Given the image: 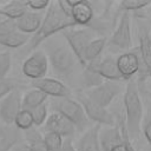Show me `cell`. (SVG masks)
<instances>
[{
  "label": "cell",
  "instance_id": "cell-12",
  "mask_svg": "<svg viewBox=\"0 0 151 151\" xmlns=\"http://www.w3.org/2000/svg\"><path fill=\"white\" fill-rule=\"evenodd\" d=\"M87 65L105 81H117L118 83V81L123 80V78L118 71V67H117V61L112 57H106L105 59L96 60Z\"/></svg>",
  "mask_w": 151,
  "mask_h": 151
},
{
  "label": "cell",
  "instance_id": "cell-19",
  "mask_svg": "<svg viewBox=\"0 0 151 151\" xmlns=\"http://www.w3.org/2000/svg\"><path fill=\"white\" fill-rule=\"evenodd\" d=\"M99 143L103 151H111L113 147L123 143L122 133L117 123L114 126H110L99 131Z\"/></svg>",
  "mask_w": 151,
  "mask_h": 151
},
{
  "label": "cell",
  "instance_id": "cell-18",
  "mask_svg": "<svg viewBox=\"0 0 151 151\" xmlns=\"http://www.w3.org/2000/svg\"><path fill=\"white\" fill-rule=\"evenodd\" d=\"M100 125L96 124L91 129L84 132L76 144V151H103L99 143Z\"/></svg>",
  "mask_w": 151,
  "mask_h": 151
},
{
  "label": "cell",
  "instance_id": "cell-28",
  "mask_svg": "<svg viewBox=\"0 0 151 151\" xmlns=\"http://www.w3.org/2000/svg\"><path fill=\"white\" fill-rule=\"evenodd\" d=\"M42 138H44V143L46 147L48 149V151H58L64 142L63 137H60L57 133H52V132H45Z\"/></svg>",
  "mask_w": 151,
  "mask_h": 151
},
{
  "label": "cell",
  "instance_id": "cell-33",
  "mask_svg": "<svg viewBox=\"0 0 151 151\" xmlns=\"http://www.w3.org/2000/svg\"><path fill=\"white\" fill-rule=\"evenodd\" d=\"M50 2L51 1H48V0H28V1H26V5H27L28 11L41 12L48 7Z\"/></svg>",
  "mask_w": 151,
  "mask_h": 151
},
{
  "label": "cell",
  "instance_id": "cell-8",
  "mask_svg": "<svg viewBox=\"0 0 151 151\" xmlns=\"http://www.w3.org/2000/svg\"><path fill=\"white\" fill-rule=\"evenodd\" d=\"M77 99H78L77 101L84 109V112H85L88 120H93L99 125L100 124H105V125H109V126H114L116 125L114 117L106 109L96 105L85 94H78Z\"/></svg>",
  "mask_w": 151,
  "mask_h": 151
},
{
  "label": "cell",
  "instance_id": "cell-20",
  "mask_svg": "<svg viewBox=\"0 0 151 151\" xmlns=\"http://www.w3.org/2000/svg\"><path fill=\"white\" fill-rule=\"evenodd\" d=\"M139 59L143 70L151 77V37L145 31L139 32ZM140 67V68H142Z\"/></svg>",
  "mask_w": 151,
  "mask_h": 151
},
{
  "label": "cell",
  "instance_id": "cell-32",
  "mask_svg": "<svg viewBox=\"0 0 151 151\" xmlns=\"http://www.w3.org/2000/svg\"><path fill=\"white\" fill-rule=\"evenodd\" d=\"M12 58L8 52H0V78H6L11 70Z\"/></svg>",
  "mask_w": 151,
  "mask_h": 151
},
{
  "label": "cell",
  "instance_id": "cell-22",
  "mask_svg": "<svg viewBox=\"0 0 151 151\" xmlns=\"http://www.w3.org/2000/svg\"><path fill=\"white\" fill-rule=\"evenodd\" d=\"M46 99H47L46 94H44L41 91H39L37 88H32L24 94V97L21 99V109L31 111V110L45 104Z\"/></svg>",
  "mask_w": 151,
  "mask_h": 151
},
{
  "label": "cell",
  "instance_id": "cell-35",
  "mask_svg": "<svg viewBox=\"0 0 151 151\" xmlns=\"http://www.w3.org/2000/svg\"><path fill=\"white\" fill-rule=\"evenodd\" d=\"M58 151H76V147H74L72 140L70 138H66V139H64V142Z\"/></svg>",
  "mask_w": 151,
  "mask_h": 151
},
{
  "label": "cell",
  "instance_id": "cell-30",
  "mask_svg": "<svg viewBox=\"0 0 151 151\" xmlns=\"http://www.w3.org/2000/svg\"><path fill=\"white\" fill-rule=\"evenodd\" d=\"M31 114L33 118V125L34 126H41L45 124L47 119V106L46 104H42L33 110H31Z\"/></svg>",
  "mask_w": 151,
  "mask_h": 151
},
{
  "label": "cell",
  "instance_id": "cell-17",
  "mask_svg": "<svg viewBox=\"0 0 151 151\" xmlns=\"http://www.w3.org/2000/svg\"><path fill=\"white\" fill-rule=\"evenodd\" d=\"M44 15L41 12H32L27 11L22 17L15 20L17 31L24 33V34H34L41 26Z\"/></svg>",
  "mask_w": 151,
  "mask_h": 151
},
{
  "label": "cell",
  "instance_id": "cell-25",
  "mask_svg": "<svg viewBox=\"0 0 151 151\" xmlns=\"http://www.w3.org/2000/svg\"><path fill=\"white\" fill-rule=\"evenodd\" d=\"M25 140L26 144L31 147L32 151H48V149L46 147L45 143H44V138L40 134V132L32 127L27 131H25Z\"/></svg>",
  "mask_w": 151,
  "mask_h": 151
},
{
  "label": "cell",
  "instance_id": "cell-15",
  "mask_svg": "<svg viewBox=\"0 0 151 151\" xmlns=\"http://www.w3.org/2000/svg\"><path fill=\"white\" fill-rule=\"evenodd\" d=\"M46 132L57 133L60 137L70 138L76 133V127L73 124H71L66 118H64L61 114L53 112L51 116L47 117L44 126Z\"/></svg>",
  "mask_w": 151,
  "mask_h": 151
},
{
  "label": "cell",
  "instance_id": "cell-1",
  "mask_svg": "<svg viewBox=\"0 0 151 151\" xmlns=\"http://www.w3.org/2000/svg\"><path fill=\"white\" fill-rule=\"evenodd\" d=\"M77 27L72 19L66 18L61 11L58 8L57 2H50L48 7L46 8V13L44 15L42 22L40 28L33 34L32 38H29V45L27 51H33L39 46L45 39L50 38L51 35H54L55 33H61L65 29Z\"/></svg>",
  "mask_w": 151,
  "mask_h": 151
},
{
  "label": "cell",
  "instance_id": "cell-24",
  "mask_svg": "<svg viewBox=\"0 0 151 151\" xmlns=\"http://www.w3.org/2000/svg\"><path fill=\"white\" fill-rule=\"evenodd\" d=\"M29 41V37L19 31H13L0 38V45L8 48H19Z\"/></svg>",
  "mask_w": 151,
  "mask_h": 151
},
{
  "label": "cell",
  "instance_id": "cell-34",
  "mask_svg": "<svg viewBox=\"0 0 151 151\" xmlns=\"http://www.w3.org/2000/svg\"><path fill=\"white\" fill-rule=\"evenodd\" d=\"M57 2V6L58 8L61 11V13L68 18V19H72V6L70 5L68 0H58L55 1Z\"/></svg>",
  "mask_w": 151,
  "mask_h": 151
},
{
  "label": "cell",
  "instance_id": "cell-9",
  "mask_svg": "<svg viewBox=\"0 0 151 151\" xmlns=\"http://www.w3.org/2000/svg\"><path fill=\"white\" fill-rule=\"evenodd\" d=\"M131 21L130 14L127 12H123L119 18L118 26L116 27L114 32L112 33L109 44L118 50H129L132 45L131 38Z\"/></svg>",
  "mask_w": 151,
  "mask_h": 151
},
{
  "label": "cell",
  "instance_id": "cell-5",
  "mask_svg": "<svg viewBox=\"0 0 151 151\" xmlns=\"http://www.w3.org/2000/svg\"><path fill=\"white\" fill-rule=\"evenodd\" d=\"M48 61L57 74L61 77H67L73 72L76 63L78 60L74 57L73 52L70 50V47L59 45L50 50Z\"/></svg>",
  "mask_w": 151,
  "mask_h": 151
},
{
  "label": "cell",
  "instance_id": "cell-31",
  "mask_svg": "<svg viewBox=\"0 0 151 151\" xmlns=\"http://www.w3.org/2000/svg\"><path fill=\"white\" fill-rule=\"evenodd\" d=\"M18 88V83L11 78H0V100Z\"/></svg>",
  "mask_w": 151,
  "mask_h": 151
},
{
  "label": "cell",
  "instance_id": "cell-26",
  "mask_svg": "<svg viewBox=\"0 0 151 151\" xmlns=\"http://www.w3.org/2000/svg\"><path fill=\"white\" fill-rule=\"evenodd\" d=\"M105 80L101 79L88 65L84 68V73H83V85L86 88H93L96 86H99L100 84H103Z\"/></svg>",
  "mask_w": 151,
  "mask_h": 151
},
{
  "label": "cell",
  "instance_id": "cell-36",
  "mask_svg": "<svg viewBox=\"0 0 151 151\" xmlns=\"http://www.w3.org/2000/svg\"><path fill=\"white\" fill-rule=\"evenodd\" d=\"M144 136H145V139L147 140V143L151 145V122H149L145 126H144Z\"/></svg>",
  "mask_w": 151,
  "mask_h": 151
},
{
  "label": "cell",
  "instance_id": "cell-23",
  "mask_svg": "<svg viewBox=\"0 0 151 151\" xmlns=\"http://www.w3.org/2000/svg\"><path fill=\"white\" fill-rule=\"evenodd\" d=\"M106 42H107V40L105 38H97V39L91 40V42L87 45V47L84 52V61L86 65L98 60L99 55L101 54L103 50L106 46Z\"/></svg>",
  "mask_w": 151,
  "mask_h": 151
},
{
  "label": "cell",
  "instance_id": "cell-37",
  "mask_svg": "<svg viewBox=\"0 0 151 151\" xmlns=\"http://www.w3.org/2000/svg\"><path fill=\"white\" fill-rule=\"evenodd\" d=\"M14 151H32V150L26 143H20L14 147Z\"/></svg>",
  "mask_w": 151,
  "mask_h": 151
},
{
  "label": "cell",
  "instance_id": "cell-14",
  "mask_svg": "<svg viewBox=\"0 0 151 151\" xmlns=\"http://www.w3.org/2000/svg\"><path fill=\"white\" fill-rule=\"evenodd\" d=\"M117 67L123 80H130L136 73L140 71V59L136 52H126L119 55L117 59Z\"/></svg>",
  "mask_w": 151,
  "mask_h": 151
},
{
  "label": "cell",
  "instance_id": "cell-10",
  "mask_svg": "<svg viewBox=\"0 0 151 151\" xmlns=\"http://www.w3.org/2000/svg\"><path fill=\"white\" fill-rule=\"evenodd\" d=\"M21 93L19 88H17L0 101V119L2 124H14L15 117L21 111Z\"/></svg>",
  "mask_w": 151,
  "mask_h": 151
},
{
  "label": "cell",
  "instance_id": "cell-13",
  "mask_svg": "<svg viewBox=\"0 0 151 151\" xmlns=\"http://www.w3.org/2000/svg\"><path fill=\"white\" fill-rule=\"evenodd\" d=\"M68 2L72 6V20L76 26H90L94 19L91 2L86 0H68Z\"/></svg>",
  "mask_w": 151,
  "mask_h": 151
},
{
  "label": "cell",
  "instance_id": "cell-2",
  "mask_svg": "<svg viewBox=\"0 0 151 151\" xmlns=\"http://www.w3.org/2000/svg\"><path fill=\"white\" fill-rule=\"evenodd\" d=\"M124 116L125 124L130 138H137L140 132V125L143 119V104L138 92L137 81L130 79L127 81L124 98Z\"/></svg>",
  "mask_w": 151,
  "mask_h": 151
},
{
  "label": "cell",
  "instance_id": "cell-6",
  "mask_svg": "<svg viewBox=\"0 0 151 151\" xmlns=\"http://www.w3.org/2000/svg\"><path fill=\"white\" fill-rule=\"evenodd\" d=\"M120 91L122 86L117 81H104L99 86L90 88L85 96L96 105L106 109Z\"/></svg>",
  "mask_w": 151,
  "mask_h": 151
},
{
  "label": "cell",
  "instance_id": "cell-29",
  "mask_svg": "<svg viewBox=\"0 0 151 151\" xmlns=\"http://www.w3.org/2000/svg\"><path fill=\"white\" fill-rule=\"evenodd\" d=\"M151 5V1L146 0H123L119 2V7L123 12H131V11H138L146 6Z\"/></svg>",
  "mask_w": 151,
  "mask_h": 151
},
{
  "label": "cell",
  "instance_id": "cell-3",
  "mask_svg": "<svg viewBox=\"0 0 151 151\" xmlns=\"http://www.w3.org/2000/svg\"><path fill=\"white\" fill-rule=\"evenodd\" d=\"M52 109L54 112L61 114L71 124L74 125L76 130L84 131L88 126V119L84 112L81 105L71 98H59L52 101Z\"/></svg>",
  "mask_w": 151,
  "mask_h": 151
},
{
  "label": "cell",
  "instance_id": "cell-7",
  "mask_svg": "<svg viewBox=\"0 0 151 151\" xmlns=\"http://www.w3.org/2000/svg\"><path fill=\"white\" fill-rule=\"evenodd\" d=\"M48 70V59L42 51L33 52L22 64L21 71L25 77L33 80L45 78Z\"/></svg>",
  "mask_w": 151,
  "mask_h": 151
},
{
  "label": "cell",
  "instance_id": "cell-16",
  "mask_svg": "<svg viewBox=\"0 0 151 151\" xmlns=\"http://www.w3.org/2000/svg\"><path fill=\"white\" fill-rule=\"evenodd\" d=\"M21 131L14 125L0 124V151H9L22 142Z\"/></svg>",
  "mask_w": 151,
  "mask_h": 151
},
{
  "label": "cell",
  "instance_id": "cell-27",
  "mask_svg": "<svg viewBox=\"0 0 151 151\" xmlns=\"http://www.w3.org/2000/svg\"><path fill=\"white\" fill-rule=\"evenodd\" d=\"M14 125L20 131H27L32 129L34 125H33V118H32L31 111L21 109V111L18 113V116L14 119Z\"/></svg>",
  "mask_w": 151,
  "mask_h": 151
},
{
  "label": "cell",
  "instance_id": "cell-11",
  "mask_svg": "<svg viewBox=\"0 0 151 151\" xmlns=\"http://www.w3.org/2000/svg\"><path fill=\"white\" fill-rule=\"evenodd\" d=\"M33 88H37L39 91H41L44 94H46L47 97H53L54 99H59V98H70L71 96V91L70 88L61 83L60 80L53 79V78H42L39 80H33L31 83Z\"/></svg>",
  "mask_w": 151,
  "mask_h": 151
},
{
  "label": "cell",
  "instance_id": "cell-21",
  "mask_svg": "<svg viewBox=\"0 0 151 151\" xmlns=\"http://www.w3.org/2000/svg\"><path fill=\"white\" fill-rule=\"evenodd\" d=\"M27 11L28 8L26 1H21V0H13L0 6V15L14 21L20 17H22Z\"/></svg>",
  "mask_w": 151,
  "mask_h": 151
},
{
  "label": "cell",
  "instance_id": "cell-4",
  "mask_svg": "<svg viewBox=\"0 0 151 151\" xmlns=\"http://www.w3.org/2000/svg\"><path fill=\"white\" fill-rule=\"evenodd\" d=\"M63 37L67 41V45L70 50L73 52L74 57L77 58L78 63L83 68L86 67V64L84 61V52L87 47V45L92 40V33L87 28H68L61 32Z\"/></svg>",
  "mask_w": 151,
  "mask_h": 151
}]
</instances>
